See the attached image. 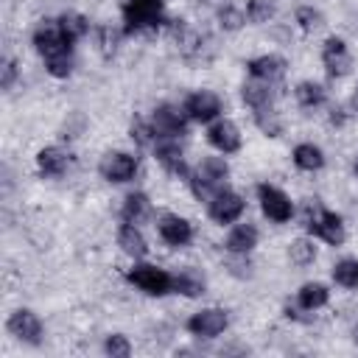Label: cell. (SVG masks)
Here are the masks:
<instances>
[{
  "instance_id": "cell-1",
  "label": "cell",
  "mask_w": 358,
  "mask_h": 358,
  "mask_svg": "<svg viewBox=\"0 0 358 358\" xmlns=\"http://www.w3.org/2000/svg\"><path fill=\"white\" fill-rule=\"evenodd\" d=\"M302 224L310 235L322 238L324 243L330 246H338L344 243V224H341V215H336L333 210H324L316 199H308L305 207H302Z\"/></svg>"
},
{
  "instance_id": "cell-2",
  "label": "cell",
  "mask_w": 358,
  "mask_h": 358,
  "mask_svg": "<svg viewBox=\"0 0 358 358\" xmlns=\"http://www.w3.org/2000/svg\"><path fill=\"white\" fill-rule=\"evenodd\" d=\"M126 34H157L162 25V0H123Z\"/></svg>"
},
{
  "instance_id": "cell-3",
  "label": "cell",
  "mask_w": 358,
  "mask_h": 358,
  "mask_svg": "<svg viewBox=\"0 0 358 358\" xmlns=\"http://www.w3.org/2000/svg\"><path fill=\"white\" fill-rule=\"evenodd\" d=\"M229 176V168L224 162V157H207L199 162V168L190 173V190L196 199L210 201L218 190H224V182Z\"/></svg>"
},
{
  "instance_id": "cell-4",
  "label": "cell",
  "mask_w": 358,
  "mask_h": 358,
  "mask_svg": "<svg viewBox=\"0 0 358 358\" xmlns=\"http://www.w3.org/2000/svg\"><path fill=\"white\" fill-rule=\"evenodd\" d=\"M126 280H129L134 288H140L143 294H148V296H165L168 291H173V277H171L165 268L151 266V263H137V266H131V268L126 271Z\"/></svg>"
},
{
  "instance_id": "cell-5",
  "label": "cell",
  "mask_w": 358,
  "mask_h": 358,
  "mask_svg": "<svg viewBox=\"0 0 358 358\" xmlns=\"http://www.w3.org/2000/svg\"><path fill=\"white\" fill-rule=\"evenodd\" d=\"M34 48L39 50L42 59H53V56L70 53L73 42L62 34L59 22H39L36 31H34Z\"/></svg>"
},
{
  "instance_id": "cell-6",
  "label": "cell",
  "mask_w": 358,
  "mask_h": 358,
  "mask_svg": "<svg viewBox=\"0 0 358 358\" xmlns=\"http://www.w3.org/2000/svg\"><path fill=\"white\" fill-rule=\"evenodd\" d=\"M182 109L196 123H213L221 115V98L215 92H210V90H199V92H190L185 98V106Z\"/></svg>"
},
{
  "instance_id": "cell-7",
  "label": "cell",
  "mask_w": 358,
  "mask_h": 358,
  "mask_svg": "<svg viewBox=\"0 0 358 358\" xmlns=\"http://www.w3.org/2000/svg\"><path fill=\"white\" fill-rule=\"evenodd\" d=\"M257 199H260V207H263L266 218H271V221H277V224L291 221L294 207H291V199H288L280 187L263 182V185H257Z\"/></svg>"
},
{
  "instance_id": "cell-8",
  "label": "cell",
  "mask_w": 358,
  "mask_h": 358,
  "mask_svg": "<svg viewBox=\"0 0 358 358\" xmlns=\"http://www.w3.org/2000/svg\"><path fill=\"white\" fill-rule=\"evenodd\" d=\"M185 109L179 112L176 106H171V103H159L157 109H154V115H151V126H154V131H157V137H168V140H176V137H182L185 131H187V123H185Z\"/></svg>"
},
{
  "instance_id": "cell-9",
  "label": "cell",
  "mask_w": 358,
  "mask_h": 358,
  "mask_svg": "<svg viewBox=\"0 0 358 358\" xmlns=\"http://www.w3.org/2000/svg\"><path fill=\"white\" fill-rule=\"evenodd\" d=\"M101 176L106 182H115V185H123V182H131L134 173H137V157L126 154V151H112L101 159L98 165Z\"/></svg>"
},
{
  "instance_id": "cell-10",
  "label": "cell",
  "mask_w": 358,
  "mask_h": 358,
  "mask_svg": "<svg viewBox=\"0 0 358 358\" xmlns=\"http://www.w3.org/2000/svg\"><path fill=\"white\" fill-rule=\"evenodd\" d=\"M227 324H229V316L221 308H204V310H199L187 319V330L199 338H213V336L224 333Z\"/></svg>"
},
{
  "instance_id": "cell-11",
  "label": "cell",
  "mask_w": 358,
  "mask_h": 358,
  "mask_svg": "<svg viewBox=\"0 0 358 358\" xmlns=\"http://www.w3.org/2000/svg\"><path fill=\"white\" fill-rule=\"evenodd\" d=\"M243 207H246V201L238 196V193H232V190H218L213 199H210V218L213 221H218V224H232V221H238L241 215H243Z\"/></svg>"
},
{
  "instance_id": "cell-12",
  "label": "cell",
  "mask_w": 358,
  "mask_h": 358,
  "mask_svg": "<svg viewBox=\"0 0 358 358\" xmlns=\"http://www.w3.org/2000/svg\"><path fill=\"white\" fill-rule=\"evenodd\" d=\"M322 64H324V70H327L330 78H341V76L350 73L352 59H350V53H347L344 39L330 36V39L324 42V48H322Z\"/></svg>"
},
{
  "instance_id": "cell-13",
  "label": "cell",
  "mask_w": 358,
  "mask_h": 358,
  "mask_svg": "<svg viewBox=\"0 0 358 358\" xmlns=\"http://www.w3.org/2000/svg\"><path fill=\"white\" fill-rule=\"evenodd\" d=\"M8 333L14 338L25 341V344H39L42 341V322H39V316L34 310L20 308V310H14L8 316Z\"/></svg>"
},
{
  "instance_id": "cell-14",
  "label": "cell",
  "mask_w": 358,
  "mask_h": 358,
  "mask_svg": "<svg viewBox=\"0 0 358 358\" xmlns=\"http://www.w3.org/2000/svg\"><path fill=\"white\" fill-rule=\"evenodd\" d=\"M207 143L221 154H235L241 148V131L232 120H213L207 129Z\"/></svg>"
},
{
  "instance_id": "cell-15",
  "label": "cell",
  "mask_w": 358,
  "mask_h": 358,
  "mask_svg": "<svg viewBox=\"0 0 358 358\" xmlns=\"http://www.w3.org/2000/svg\"><path fill=\"white\" fill-rule=\"evenodd\" d=\"M157 229H159V238H162L168 246H176V249H179V246H187L190 238H193L190 221L182 218V215H173V213L162 215L159 224H157Z\"/></svg>"
},
{
  "instance_id": "cell-16",
  "label": "cell",
  "mask_w": 358,
  "mask_h": 358,
  "mask_svg": "<svg viewBox=\"0 0 358 358\" xmlns=\"http://www.w3.org/2000/svg\"><path fill=\"white\" fill-rule=\"evenodd\" d=\"M154 157H157V162H159L171 176H176V179H185V176H187V165H185V157H182V148H179L176 140L162 137V143L154 145Z\"/></svg>"
},
{
  "instance_id": "cell-17",
  "label": "cell",
  "mask_w": 358,
  "mask_h": 358,
  "mask_svg": "<svg viewBox=\"0 0 358 358\" xmlns=\"http://www.w3.org/2000/svg\"><path fill=\"white\" fill-rule=\"evenodd\" d=\"M36 165H39V173H42V176L59 179V176H64L67 168L73 165V157H70L64 148H59V145H48V148H42V151L36 154Z\"/></svg>"
},
{
  "instance_id": "cell-18",
  "label": "cell",
  "mask_w": 358,
  "mask_h": 358,
  "mask_svg": "<svg viewBox=\"0 0 358 358\" xmlns=\"http://www.w3.org/2000/svg\"><path fill=\"white\" fill-rule=\"evenodd\" d=\"M277 98V90H274V81H263V78H252L243 84V101L249 109H263V106H271Z\"/></svg>"
},
{
  "instance_id": "cell-19",
  "label": "cell",
  "mask_w": 358,
  "mask_h": 358,
  "mask_svg": "<svg viewBox=\"0 0 358 358\" xmlns=\"http://www.w3.org/2000/svg\"><path fill=\"white\" fill-rule=\"evenodd\" d=\"M246 67H249L252 78H263V81H274L277 84L282 78V73H285V59H280L274 53H266V56L252 59Z\"/></svg>"
},
{
  "instance_id": "cell-20",
  "label": "cell",
  "mask_w": 358,
  "mask_h": 358,
  "mask_svg": "<svg viewBox=\"0 0 358 358\" xmlns=\"http://www.w3.org/2000/svg\"><path fill=\"white\" fill-rule=\"evenodd\" d=\"M117 243H120V249H123L129 257H134V260L145 257V252H148V243H145L143 232L137 229V224H129V221H123V227L117 229Z\"/></svg>"
},
{
  "instance_id": "cell-21",
  "label": "cell",
  "mask_w": 358,
  "mask_h": 358,
  "mask_svg": "<svg viewBox=\"0 0 358 358\" xmlns=\"http://www.w3.org/2000/svg\"><path fill=\"white\" fill-rule=\"evenodd\" d=\"M257 243V227L255 224H238L229 235H227V249L232 255H249Z\"/></svg>"
},
{
  "instance_id": "cell-22",
  "label": "cell",
  "mask_w": 358,
  "mask_h": 358,
  "mask_svg": "<svg viewBox=\"0 0 358 358\" xmlns=\"http://www.w3.org/2000/svg\"><path fill=\"white\" fill-rule=\"evenodd\" d=\"M330 299V291L322 285V282H305L299 291H296V305L302 310H319L324 308Z\"/></svg>"
},
{
  "instance_id": "cell-23",
  "label": "cell",
  "mask_w": 358,
  "mask_h": 358,
  "mask_svg": "<svg viewBox=\"0 0 358 358\" xmlns=\"http://www.w3.org/2000/svg\"><path fill=\"white\" fill-rule=\"evenodd\" d=\"M120 215H123V221H129V224L145 221V218L151 215V201H148V196H145V193H129L126 201H123Z\"/></svg>"
},
{
  "instance_id": "cell-24",
  "label": "cell",
  "mask_w": 358,
  "mask_h": 358,
  "mask_svg": "<svg viewBox=\"0 0 358 358\" xmlns=\"http://www.w3.org/2000/svg\"><path fill=\"white\" fill-rule=\"evenodd\" d=\"M294 165L302 168V171H319V168L324 165V154H322V148L313 145V143H299V145L294 148Z\"/></svg>"
},
{
  "instance_id": "cell-25",
  "label": "cell",
  "mask_w": 358,
  "mask_h": 358,
  "mask_svg": "<svg viewBox=\"0 0 358 358\" xmlns=\"http://www.w3.org/2000/svg\"><path fill=\"white\" fill-rule=\"evenodd\" d=\"M173 291L182 296H199L204 294V277L196 268H185L173 277Z\"/></svg>"
},
{
  "instance_id": "cell-26",
  "label": "cell",
  "mask_w": 358,
  "mask_h": 358,
  "mask_svg": "<svg viewBox=\"0 0 358 358\" xmlns=\"http://www.w3.org/2000/svg\"><path fill=\"white\" fill-rule=\"evenodd\" d=\"M294 98H296L299 106H305V109H316V106L324 103V87L316 84V81H299L296 90H294Z\"/></svg>"
},
{
  "instance_id": "cell-27",
  "label": "cell",
  "mask_w": 358,
  "mask_h": 358,
  "mask_svg": "<svg viewBox=\"0 0 358 358\" xmlns=\"http://www.w3.org/2000/svg\"><path fill=\"white\" fill-rule=\"evenodd\" d=\"M59 28H62V34H64L70 42H76V39H81V36L90 31V20H87L84 14L67 11V14L59 17Z\"/></svg>"
},
{
  "instance_id": "cell-28",
  "label": "cell",
  "mask_w": 358,
  "mask_h": 358,
  "mask_svg": "<svg viewBox=\"0 0 358 358\" xmlns=\"http://www.w3.org/2000/svg\"><path fill=\"white\" fill-rule=\"evenodd\" d=\"M333 280L344 288H358V260L344 257L333 266Z\"/></svg>"
},
{
  "instance_id": "cell-29",
  "label": "cell",
  "mask_w": 358,
  "mask_h": 358,
  "mask_svg": "<svg viewBox=\"0 0 358 358\" xmlns=\"http://www.w3.org/2000/svg\"><path fill=\"white\" fill-rule=\"evenodd\" d=\"M288 257H291L294 266H310V263L316 260V246H313V241L296 238V241L288 246Z\"/></svg>"
},
{
  "instance_id": "cell-30",
  "label": "cell",
  "mask_w": 358,
  "mask_h": 358,
  "mask_svg": "<svg viewBox=\"0 0 358 358\" xmlns=\"http://www.w3.org/2000/svg\"><path fill=\"white\" fill-rule=\"evenodd\" d=\"M252 112H255V123H257V129H260L263 134L277 137V134L282 131V126H280V117H277L274 106H263V109H252Z\"/></svg>"
},
{
  "instance_id": "cell-31",
  "label": "cell",
  "mask_w": 358,
  "mask_h": 358,
  "mask_svg": "<svg viewBox=\"0 0 358 358\" xmlns=\"http://www.w3.org/2000/svg\"><path fill=\"white\" fill-rule=\"evenodd\" d=\"M243 22H246V14H243L241 8L229 6V3L218 8V25H221L224 31H238Z\"/></svg>"
},
{
  "instance_id": "cell-32",
  "label": "cell",
  "mask_w": 358,
  "mask_h": 358,
  "mask_svg": "<svg viewBox=\"0 0 358 358\" xmlns=\"http://www.w3.org/2000/svg\"><path fill=\"white\" fill-rule=\"evenodd\" d=\"M274 17V3L271 0H249L246 3V20L252 22H268Z\"/></svg>"
},
{
  "instance_id": "cell-33",
  "label": "cell",
  "mask_w": 358,
  "mask_h": 358,
  "mask_svg": "<svg viewBox=\"0 0 358 358\" xmlns=\"http://www.w3.org/2000/svg\"><path fill=\"white\" fill-rule=\"evenodd\" d=\"M45 67L53 78H67L73 73V53H62V56H53V59H45Z\"/></svg>"
},
{
  "instance_id": "cell-34",
  "label": "cell",
  "mask_w": 358,
  "mask_h": 358,
  "mask_svg": "<svg viewBox=\"0 0 358 358\" xmlns=\"http://www.w3.org/2000/svg\"><path fill=\"white\" fill-rule=\"evenodd\" d=\"M154 137H157V131H154V126L151 123H145L143 117H134L131 120V140L137 143V145H151L154 143Z\"/></svg>"
},
{
  "instance_id": "cell-35",
  "label": "cell",
  "mask_w": 358,
  "mask_h": 358,
  "mask_svg": "<svg viewBox=\"0 0 358 358\" xmlns=\"http://www.w3.org/2000/svg\"><path fill=\"white\" fill-rule=\"evenodd\" d=\"M294 20H296V25L305 28V31H313V28L322 25V14H319L313 6H299V8L294 11Z\"/></svg>"
},
{
  "instance_id": "cell-36",
  "label": "cell",
  "mask_w": 358,
  "mask_h": 358,
  "mask_svg": "<svg viewBox=\"0 0 358 358\" xmlns=\"http://www.w3.org/2000/svg\"><path fill=\"white\" fill-rule=\"evenodd\" d=\"M103 350H106V355H112V358H129L131 344H129V338H126V336L115 333V336H106Z\"/></svg>"
},
{
  "instance_id": "cell-37",
  "label": "cell",
  "mask_w": 358,
  "mask_h": 358,
  "mask_svg": "<svg viewBox=\"0 0 358 358\" xmlns=\"http://www.w3.org/2000/svg\"><path fill=\"white\" fill-rule=\"evenodd\" d=\"M98 48L103 56H112L117 50V31L112 25H101L98 28Z\"/></svg>"
},
{
  "instance_id": "cell-38",
  "label": "cell",
  "mask_w": 358,
  "mask_h": 358,
  "mask_svg": "<svg viewBox=\"0 0 358 358\" xmlns=\"http://www.w3.org/2000/svg\"><path fill=\"white\" fill-rule=\"evenodd\" d=\"M17 81V62L14 59H6L3 62V76H0V87L3 90H11Z\"/></svg>"
},
{
  "instance_id": "cell-39",
  "label": "cell",
  "mask_w": 358,
  "mask_h": 358,
  "mask_svg": "<svg viewBox=\"0 0 358 358\" xmlns=\"http://www.w3.org/2000/svg\"><path fill=\"white\" fill-rule=\"evenodd\" d=\"M352 109L358 112V90H355V95H352Z\"/></svg>"
},
{
  "instance_id": "cell-40",
  "label": "cell",
  "mask_w": 358,
  "mask_h": 358,
  "mask_svg": "<svg viewBox=\"0 0 358 358\" xmlns=\"http://www.w3.org/2000/svg\"><path fill=\"white\" fill-rule=\"evenodd\" d=\"M355 176H358V157H355Z\"/></svg>"
},
{
  "instance_id": "cell-41",
  "label": "cell",
  "mask_w": 358,
  "mask_h": 358,
  "mask_svg": "<svg viewBox=\"0 0 358 358\" xmlns=\"http://www.w3.org/2000/svg\"><path fill=\"white\" fill-rule=\"evenodd\" d=\"M355 341H358V327H355Z\"/></svg>"
}]
</instances>
